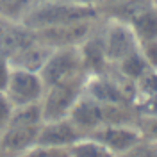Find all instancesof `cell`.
Returning a JSON list of instances; mask_svg holds the SVG:
<instances>
[{"mask_svg":"<svg viewBox=\"0 0 157 157\" xmlns=\"http://www.w3.org/2000/svg\"><path fill=\"white\" fill-rule=\"evenodd\" d=\"M98 18H100L98 9L91 6H73L59 0H34V4L23 14L20 23L32 30H38Z\"/></svg>","mask_w":157,"mask_h":157,"instance_id":"6da1fadb","label":"cell"},{"mask_svg":"<svg viewBox=\"0 0 157 157\" xmlns=\"http://www.w3.org/2000/svg\"><path fill=\"white\" fill-rule=\"evenodd\" d=\"M84 84H86V75H80L45 89V95L41 98L43 121L68 118L78 98L84 95Z\"/></svg>","mask_w":157,"mask_h":157,"instance_id":"7a4b0ae2","label":"cell"},{"mask_svg":"<svg viewBox=\"0 0 157 157\" xmlns=\"http://www.w3.org/2000/svg\"><path fill=\"white\" fill-rule=\"evenodd\" d=\"M39 75L45 82V88L54 84L64 82L70 78L86 75L78 47H66V48H54L50 52L47 63L39 70Z\"/></svg>","mask_w":157,"mask_h":157,"instance_id":"3957f363","label":"cell"},{"mask_svg":"<svg viewBox=\"0 0 157 157\" xmlns=\"http://www.w3.org/2000/svg\"><path fill=\"white\" fill-rule=\"evenodd\" d=\"M45 89L47 88H45V82L39 75V71H30L25 68H13L6 95L9 97L13 105L18 107V105L41 102Z\"/></svg>","mask_w":157,"mask_h":157,"instance_id":"277c9868","label":"cell"},{"mask_svg":"<svg viewBox=\"0 0 157 157\" xmlns=\"http://www.w3.org/2000/svg\"><path fill=\"white\" fill-rule=\"evenodd\" d=\"M98 20L89 21H77L68 25H57V27H47V29L34 30L36 39L39 43L47 45L48 48H66V47H78L84 39L88 38L93 30L97 29Z\"/></svg>","mask_w":157,"mask_h":157,"instance_id":"5b68a950","label":"cell"},{"mask_svg":"<svg viewBox=\"0 0 157 157\" xmlns=\"http://www.w3.org/2000/svg\"><path fill=\"white\" fill-rule=\"evenodd\" d=\"M102 34H104L107 61L111 66L120 63L123 57H127L128 54H132L139 47L134 32L127 23L102 18Z\"/></svg>","mask_w":157,"mask_h":157,"instance_id":"8992f818","label":"cell"},{"mask_svg":"<svg viewBox=\"0 0 157 157\" xmlns=\"http://www.w3.org/2000/svg\"><path fill=\"white\" fill-rule=\"evenodd\" d=\"M68 120L75 125L78 132L84 136H91L95 130L107 125V114H105V105L97 100L88 97L86 93L78 98L75 107L71 109Z\"/></svg>","mask_w":157,"mask_h":157,"instance_id":"52a82bcc","label":"cell"},{"mask_svg":"<svg viewBox=\"0 0 157 157\" xmlns=\"http://www.w3.org/2000/svg\"><path fill=\"white\" fill-rule=\"evenodd\" d=\"M78 52H80V59H82V66H84L86 77H89V75H104L111 70V64L107 61V54H105V45H104L102 18L98 21L97 29L78 45Z\"/></svg>","mask_w":157,"mask_h":157,"instance_id":"ba28073f","label":"cell"},{"mask_svg":"<svg viewBox=\"0 0 157 157\" xmlns=\"http://www.w3.org/2000/svg\"><path fill=\"white\" fill-rule=\"evenodd\" d=\"M91 137L98 139L102 145H105L113 154L120 157L128 148L139 143L143 139V134L137 125H104L95 130Z\"/></svg>","mask_w":157,"mask_h":157,"instance_id":"9c48e42d","label":"cell"},{"mask_svg":"<svg viewBox=\"0 0 157 157\" xmlns=\"http://www.w3.org/2000/svg\"><path fill=\"white\" fill-rule=\"evenodd\" d=\"M39 127H27V125H7L2 130L0 139V154L4 157H20L38 143Z\"/></svg>","mask_w":157,"mask_h":157,"instance_id":"30bf717a","label":"cell"},{"mask_svg":"<svg viewBox=\"0 0 157 157\" xmlns=\"http://www.w3.org/2000/svg\"><path fill=\"white\" fill-rule=\"evenodd\" d=\"M80 137H82V134L75 128V125L68 118H63V120H54V121H43L36 145L54 148H70Z\"/></svg>","mask_w":157,"mask_h":157,"instance_id":"8fae6325","label":"cell"},{"mask_svg":"<svg viewBox=\"0 0 157 157\" xmlns=\"http://www.w3.org/2000/svg\"><path fill=\"white\" fill-rule=\"evenodd\" d=\"M50 52H52V48H48L47 45L39 43L36 39L29 47H25L23 50H20L18 54L9 57V63L13 68H25L30 70V71H39L43 68V64L47 63Z\"/></svg>","mask_w":157,"mask_h":157,"instance_id":"7c38bea8","label":"cell"},{"mask_svg":"<svg viewBox=\"0 0 157 157\" xmlns=\"http://www.w3.org/2000/svg\"><path fill=\"white\" fill-rule=\"evenodd\" d=\"M154 0H123L116 6H111L107 9L100 13V18L105 20H114V21H121V23H130L132 18H136L141 11L148 9L150 6H154Z\"/></svg>","mask_w":157,"mask_h":157,"instance_id":"4fadbf2b","label":"cell"},{"mask_svg":"<svg viewBox=\"0 0 157 157\" xmlns=\"http://www.w3.org/2000/svg\"><path fill=\"white\" fill-rule=\"evenodd\" d=\"M128 27L132 29L137 43L157 39V6L154 4L148 9L141 11L136 18H132Z\"/></svg>","mask_w":157,"mask_h":157,"instance_id":"5bb4252c","label":"cell"},{"mask_svg":"<svg viewBox=\"0 0 157 157\" xmlns=\"http://www.w3.org/2000/svg\"><path fill=\"white\" fill-rule=\"evenodd\" d=\"M113 68H114V71H116L120 77L127 78V80L134 82V84H136L143 75H147L148 71L152 70L148 66V63L145 61V57L141 56L139 47H137V50H134L132 54H128L127 57H123L120 63L113 64Z\"/></svg>","mask_w":157,"mask_h":157,"instance_id":"9a60e30c","label":"cell"},{"mask_svg":"<svg viewBox=\"0 0 157 157\" xmlns=\"http://www.w3.org/2000/svg\"><path fill=\"white\" fill-rule=\"evenodd\" d=\"M68 154L70 157H118L105 145H102L98 139L91 136L80 137L77 143L68 148Z\"/></svg>","mask_w":157,"mask_h":157,"instance_id":"2e32d148","label":"cell"},{"mask_svg":"<svg viewBox=\"0 0 157 157\" xmlns=\"http://www.w3.org/2000/svg\"><path fill=\"white\" fill-rule=\"evenodd\" d=\"M9 125H27V127H39V125H43L41 102L14 107Z\"/></svg>","mask_w":157,"mask_h":157,"instance_id":"e0dca14e","label":"cell"},{"mask_svg":"<svg viewBox=\"0 0 157 157\" xmlns=\"http://www.w3.org/2000/svg\"><path fill=\"white\" fill-rule=\"evenodd\" d=\"M147 97H157V70H150L136 82V100Z\"/></svg>","mask_w":157,"mask_h":157,"instance_id":"ac0fdd59","label":"cell"},{"mask_svg":"<svg viewBox=\"0 0 157 157\" xmlns=\"http://www.w3.org/2000/svg\"><path fill=\"white\" fill-rule=\"evenodd\" d=\"M120 157H157V143L143 137L139 143H136L132 148H128Z\"/></svg>","mask_w":157,"mask_h":157,"instance_id":"d6986e66","label":"cell"},{"mask_svg":"<svg viewBox=\"0 0 157 157\" xmlns=\"http://www.w3.org/2000/svg\"><path fill=\"white\" fill-rule=\"evenodd\" d=\"M20 157H70V154H68V148H54V147L34 145L27 152H23Z\"/></svg>","mask_w":157,"mask_h":157,"instance_id":"ffe728a7","label":"cell"},{"mask_svg":"<svg viewBox=\"0 0 157 157\" xmlns=\"http://www.w3.org/2000/svg\"><path fill=\"white\" fill-rule=\"evenodd\" d=\"M137 114L145 118L157 116V97H147V98H137L134 102Z\"/></svg>","mask_w":157,"mask_h":157,"instance_id":"44dd1931","label":"cell"},{"mask_svg":"<svg viewBox=\"0 0 157 157\" xmlns=\"http://www.w3.org/2000/svg\"><path fill=\"white\" fill-rule=\"evenodd\" d=\"M139 52L152 70H157V39L139 43Z\"/></svg>","mask_w":157,"mask_h":157,"instance_id":"7402d4cb","label":"cell"},{"mask_svg":"<svg viewBox=\"0 0 157 157\" xmlns=\"http://www.w3.org/2000/svg\"><path fill=\"white\" fill-rule=\"evenodd\" d=\"M137 127H139V130H141V134H143L145 139H150V141H155L157 143V116H154V118L139 116Z\"/></svg>","mask_w":157,"mask_h":157,"instance_id":"603a6c76","label":"cell"},{"mask_svg":"<svg viewBox=\"0 0 157 157\" xmlns=\"http://www.w3.org/2000/svg\"><path fill=\"white\" fill-rule=\"evenodd\" d=\"M13 111H14V105L9 100V97L6 93H0V130H4L9 125Z\"/></svg>","mask_w":157,"mask_h":157,"instance_id":"cb8c5ba5","label":"cell"},{"mask_svg":"<svg viewBox=\"0 0 157 157\" xmlns=\"http://www.w3.org/2000/svg\"><path fill=\"white\" fill-rule=\"evenodd\" d=\"M11 70H13V66H11L9 59L0 56V93H6V89H7Z\"/></svg>","mask_w":157,"mask_h":157,"instance_id":"d4e9b609","label":"cell"},{"mask_svg":"<svg viewBox=\"0 0 157 157\" xmlns=\"http://www.w3.org/2000/svg\"><path fill=\"white\" fill-rule=\"evenodd\" d=\"M120 2H123V0H97V9L98 13H102L104 9H107L111 6H116Z\"/></svg>","mask_w":157,"mask_h":157,"instance_id":"484cf974","label":"cell"},{"mask_svg":"<svg viewBox=\"0 0 157 157\" xmlns=\"http://www.w3.org/2000/svg\"><path fill=\"white\" fill-rule=\"evenodd\" d=\"M59 2H66V4H73V6H91V7H97V0H59Z\"/></svg>","mask_w":157,"mask_h":157,"instance_id":"4316f807","label":"cell"},{"mask_svg":"<svg viewBox=\"0 0 157 157\" xmlns=\"http://www.w3.org/2000/svg\"><path fill=\"white\" fill-rule=\"evenodd\" d=\"M11 23H13V21H7V20H4L2 16H0V34H2L4 30L7 29V27H9Z\"/></svg>","mask_w":157,"mask_h":157,"instance_id":"83f0119b","label":"cell"},{"mask_svg":"<svg viewBox=\"0 0 157 157\" xmlns=\"http://www.w3.org/2000/svg\"><path fill=\"white\" fill-rule=\"evenodd\" d=\"M0 139H2V130H0Z\"/></svg>","mask_w":157,"mask_h":157,"instance_id":"f1b7e54d","label":"cell"},{"mask_svg":"<svg viewBox=\"0 0 157 157\" xmlns=\"http://www.w3.org/2000/svg\"><path fill=\"white\" fill-rule=\"evenodd\" d=\"M154 2H155V6H157V0H154Z\"/></svg>","mask_w":157,"mask_h":157,"instance_id":"f546056e","label":"cell"},{"mask_svg":"<svg viewBox=\"0 0 157 157\" xmlns=\"http://www.w3.org/2000/svg\"><path fill=\"white\" fill-rule=\"evenodd\" d=\"M0 157H4V155H2V154H0Z\"/></svg>","mask_w":157,"mask_h":157,"instance_id":"4dcf8cb0","label":"cell"}]
</instances>
